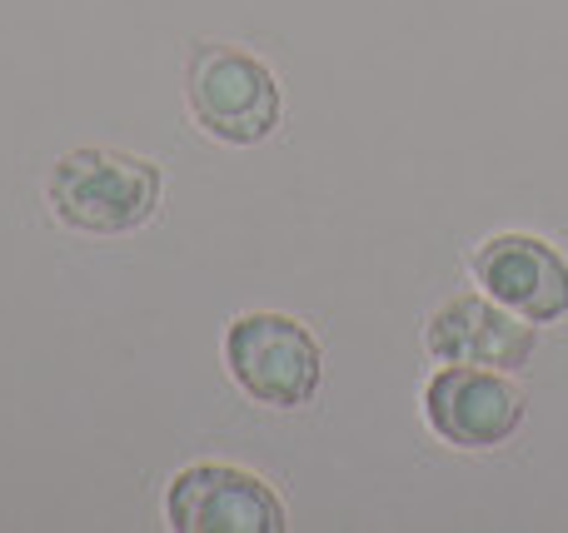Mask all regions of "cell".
Segmentation results:
<instances>
[{
  "label": "cell",
  "instance_id": "cell-4",
  "mask_svg": "<svg viewBox=\"0 0 568 533\" xmlns=\"http://www.w3.org/2000/svg\"><path fill=\"white\" fill-rule=\"evenodd\" d=\"M170 529L180 533H280L284 509L265 479L230 464H195L170 479Z\"/></svg>",
  "mask_w": 568,
  "mask_h": 533
},
{
  "label": "cell",
  "instance_id": "cell-1",
  "mask_svg": "<svg viewBox=\"0 0 568 533\" xmlns=\"http://www.w3.org/2000/svg\"><path fill=\"white\" fill-rule=\"evenodd\" d=\"M160 205V170L125 150H70L50 170V209L85 235L140 229Z\"/></svg>",
  "mask_w": 568,
  "mask_h": 533
},
{
  "label": "cell",
  "instance_id": "cell-3",
  "mask_svg": "<svg viewBox=\"0 0 568 533\" xmlns=\"http://www.w3.org/2000/svg\"><path fill=\"white\" fill-rule=\"evenodd\" d=\"M185 90L200 130L225 145H255V140L275 135L280 125L275 75L235 45H195Z\"/></svg>",
  "mask_w": 568,
  "mask_h": 533
},
{
  "label": "cell",
  "instance_id": "cell-5",
  "mask_svg": "<svg viewBox=\"0 0 568 533\" xmlns=\"http://www.w3.org/2000/svg\"><path fill=\"white\" fill-rule=\"evenodd\" d=\"M424 414H429L434 434L449 439L454 449H494L519 429L524 394L504 369L449 365L429 379Z\"/></svg>",
  "mask_w": 568,
  "mask_h": 533
},
{
  "label": "cell",
  "instance_id": "cell-6",
  "mask_svg": "<svg viewBox=\"0 0 568 533\" xmlns=\"http://www.w3.org/2000/svg\"><path fill=\"white\" fill-rule=\"evenodd\" d=\"M424 345L444 365H479V369H524L534 355V319L514 315L494 295H459L429 319Z\"/></svg>",
  "mask_w": 568,
  "mask_h": 533
},
{
  "label": "cell",
  "instance_id": "cell-7",
  "mask_svg": "<svg viewBox=\"0 0 568 533\" xmlns=\"http://www.w3.org/2000/svg\"><path fill=\"white\" fill-rule=\"evenodd\" d=\"M474 279L484 285V295H494L534 325H554L559 315H568V265L559 249L534 235L484 239L474 255Z\"/></svg>",
  "mask_w": 568,
  "mask_h": 533
},
{
  "label": "cell",
  "instance_id": "cell-2",
  "mask_svg": "<svg viewBox=\"0 0 568 533\" xmlns=\"http://www.w3.org/2000/svg\"><path fill=\"white\" fill-rule=\"evenodd\" d=\"M225 369L255 404L294 409L310 404L320 389V345L314 335L290 315H240L225 335Z\"/></svg>",
  "mask_w": 568,
  "mask_h": 533
}]
</instances>
